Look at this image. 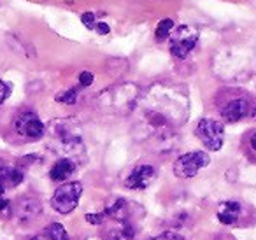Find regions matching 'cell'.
Instances as JSON below:
<instances>
[{"label": "cell", "instance_id": "6da1fadb", "mask_svg": "<svg viewBox=\"0 0 256 240\" xmlns=\"http://www.w3.org/2000/svg\"><path fill=\"white\" fill-rule=\"evenodd\" d=\"M50 135L53 138L54 151L65 154V158L72 160L82 152L81 134L78 124L72 120H56L50 124Z\"/></svg>", "mask_w": 256, "mask_h": 240}, {"label": "cell", "instance_id": "7a4b0ae2", "mask_svg": "<svg viewBox=\"0 0 256 240\" xmlns=\"http://www.w3.org/2000/svg\"><path fill=\"white\" fill-rule=\"evenodd\" d=\"M82 194L81 182H65L56 188V191L51 196V207L58 214H70L79 204V198Z\"/></svg>", "mask_w": 256, "mask_h": 240}, {"label": "cell", "instance_id": "3957f363", "mask_svg": "<svg viewBox=\"0 0 256 240\" xmlns=\"http://www.w3.org/2000/svg\"><path fill=\"white\" fill-rule=\"evenodd\" d=\"M210 158L207 152L202 151H193L188 154H182L176 160L174 163V174L181 179H190V177H195L196 174L202 168H206L209 165Z\"/></svg>", "mask_w": 256, "mask_h": 240}, {"label": "cell", "instance_id": "277c9868", "mask_svg": "<svg viewBox=\"0 0 256 240\" xmlns=\"http://www.w3.org/2000/svg\"><path fill=\"white\" fill-rule=\"evenodd\" d=\"M195 134L209 151H220L221 146H223L224 128L220 121H214V120L198 121V124L195 128Z\"/></svg>", "mask_w": 256, "mask_h": 240}, {"label": "cell", "instance_id": "5b68a950", "mask_svg": "<svg viewBox=\"0 0 256 240\" xmlns=\"http://www.w3.org/2000/svg\"><path fill=\"white\" fill-rule=\"evenodd\" d=\"M196 40H198L196 28H193V26H179L170 36V53L176 58L182 60V58H186L192 53Z\"/></svg>", "mask_w": 256, "mask_h": 240}, {"label": "cell", "instance_id": "8992f818", "mask_svg": "<svg viewBox=\"0 0 256 240\" xmlns=\"http://www.w3.org/2000/svg\"><path fill=\"white\" fill-rule=\"evenodd\" d=\"M14 128L22 137L32 138V140L40 138L44 135V132H46V126H44V123L39 120V116L36 112L20 114L14 121Z\"/></svg>", "mask_w": 256, "mask_h": 240}, {"label": "cell", "instance_id": "52a82bcc", "mask_svg": "<svg viewBox=\"0 0 256 240\" xmlns=\"http://www.w3.org/2000/svg\"><path fill=\"white\" fill-rule=\"evenodd\" d=\"M42 212V205L37 198L32 196H23L12 205V216L18 222H30L36 218H39V214Z\"/></svg>", "mask_w": 256, "mask_h": 240}, {"label": "cell", "instance_id": "ba28073f", "mask_svg": "<svg viewBox=\"0 0 256 240\" xmlns=\"http://www.w3.org/2000/svg\"><path fill=\"white\" fill-rule=\"evenodd\" d=\"M154 168L151 165H140L136 170H132V174L126 177L124 180V186L128 190H146L151 182L154 180Z\"/></svg>", "mask_w": 256, "mask_h": 240}, {"label": "cell", "instance_id": "9c48e42d", "mask_svg": "<svg viewBox=\"0 0 256 240\" xmlns=\"http://www.w3.org/2000/svg\"><path fill=\"white\" fill-rule=\"evenodd\" d=\"M248 109H249L248 100L234 98L221 109V116H223V120L228 121V123H237V121H240L242 118L248 114Z\"/></svg>", "mask_w": 256, "mask_h": 240}, {"label": "cell", "instance_id": "30bf717a", "mask_svg": "<svg viewBox=\"0 0 256 240\" xmlns=\"http://www.w3.org/2000/svg\"><path fill=\"white\" fill-rule=\"evenodd\" d=\"M76 172V162L68 158H60L50 170V177L54 182H64Z\"/></svg>", "mask_w": 256, "mask_h": 240}, {"label": "cell", "instance_id": "8fae6325", "mask_svg": "<svg viewBox=\"0 0 256 240\" xmlns=\"http://www.w3.org/2000/svg\"><path fill=\"white\" fill-rule=\"evenodd\" d=\"M238 216H240V204H237V202L228 200L220 204V207H218V219L226 226L234 224L238 219Z\"/></svg>", "mask_w": 256, "mask_h": 240}, {"label": "cell", "instance_id": "7c38bea8", "mask_svg": "<svg viewBox=\"0 0 256 240\" xmlns=\"http://www.w3.org/2000/svg\"><path fill=\"white\" fill-rule=\"evenodd\" d=\"M136 238V230L132 224L124 221H118L106 232V240H134Z\"/></svg>", "mask_w": 256, "mask_h": 240}, {"label": "cell", "instance_id": "4fadbf2b", "mask_svg": "<svg viewBox=\"0 0 256 240\" xmlns=\"http://www.w3.org/2000/svg\"><path fill=\"white\" fill-rule=\"evenodd\" d=\"M25 174L18 166H2L0 168V184L8 190V188H16L23 182Z\"/></svg>", "mask_w": 256, "mask_h": 240}, {"label": "cell", "instance_id": "5bb4252c", "mask_svg": "<svg viewBox=\"0 0 256 240\" xmlns=\"http://www.w3.org/2000/svg\"><path fill=\"white\" fill-rule=\"evenodd\" d=\"M46 236L48 240H70L68 238L67 230L64 228V224L60 222H53L46 228Z\"/></svg>", "mask_w": 256, "mask_h": 240}, {"label": "cell", "instance_id": "9a60e30c", "mask_svg": "<svg viewBox=\"0 0 256 240\" xmlns=\"http://www.w3.org/2000/svg\"><path fill=\"white\" fill-rule=\"evenodd\" d=\"M174 28V22L172 20H162L156 26V32H154V37L156 40H165L168 36H170V30Z\"/></svg>", "mask_w": 256, "mask_h": 240}, {"label": "cell", "instance_id": "2e32d148", "mask_svg": "<svg viewBox=\"0 0 256 240\" xmlns=\"http://www.w3.org/2000/svg\"><path fill=\"white\" fill-rule=\"evenodd\" d=\"M8 42H9V48H11L12 51H16V53H22V54H25V56H28V48L26 46H23V42L18 39V37H14V36H8Z\"/></svg>", "mask_w": 256, "mask_h": 240}, {"label": "cell", "instance_id": "e0dca14e", "mask_svg": "<svg viewBox=\"0 0 256 240\" xmlns=\"http://www.w3.org/2000/svg\"><path fill=\"white\" fill-rule=\"evenodd\" d=\"M56 102H62V104H67V106H72V104L78 102V92L76 90H67V92L60 93L56 95Z\"/></svg>", "mask_w": 256, "mask_h": 240}, {"label": "cell", "instance_id": "ac0fdd59", "mask_svg": "<svg viewBox=\"0 0 256 240\" xmlns=\"http://www.w3.org/2000/svg\"><path fill=\"white\" fill-rule=\"evenodd\" d=\"M9 95H11V86L0 79V104H4L9 98Z\"/></svg>", "mask_w": 256, "mask_h": 240}, {"label": "cell", "instance_id": "d6986e66", "mask_svg": "<svg viewBox=\"0 0 256 240\" xmlns=\"http://www.w3.org/2000/svg\"><path fill=\"white\" fill-rule=\"evenodd\" d=\"M104 219H106V214H104V212H92V214H86V221L92 222V224H100V222H104Z\"/></svg>", "mask_w": 256, "mask_h": 240}, {"label": "cell", "instance_id": "ffe728a7", "mask_svg": "<svg viewBox=\"0 0 256 240\" xmlns=\"http://www.w3.org/2000/svg\"><path fill=\"white\" fill-rule=\"evenodd\" d=\"M81 22L84 23L86 28H95V26H96L95 14H93V12H84V14L81 16Z\"/></svg>", "mask_w": 256, "mask_h": 240}, {"label": "cell", "instance_id": "44dd1931", "mask_svg": "<svg viewBox=\"0 0 256 240\" xmlns=\"http://www.w3.org/2000/svg\"><path fill=\"white\" fill-rule=\"evenodd\" d=\"M150 240H184V238L174 232H165V233H162V235L153 236V238H150Z\"/></svg>", "mask_w": 256, "mask_h": 240}, {"label": "cell", "instance_id": "7402d4cb", "mask_svg": "<svg viewBox=\"0 0 256 240\" xmlns=\"http://www.w3.org/2000/svg\"><path fill=\"white\" fill-rule=\"evenodd\" d=\"M92 82H93L92 72H81V74H79V84L81 86H90Z\"/></svg>", "mask_w": 256, "mask_h": 240}, {"label": "cell", "instance_id": "603a6c76", "mask_svg": "<svg viewBox=\"0 0 256 240\" xmlns=\"http://www.w3.org/2000/svg\"><path fill=\"white\" fill-rule=\"evenodd\" d=\"M32 162H39V158H37V156H23V158L20 160L22 165H30Z\"/></svg>", "mask_w": 256, "mask_h": 240}, {"label": "cell", "instance_id": "cb8c5ba5", "mask_svg": "<svg viewBox=\"0 0 256 240\" xmlns=\"http://www.w3.org/2000/svg\"><path fill=\"white\" fill-rule=\"evenodd\" d=\"M95 28H96V32L102 34V36H104V34H109V26H107L106 23H96Z\"/></svg>", "mask_w": 256, "mask_h": 240}, {"label": "cell", "instance_id": "d4e9b609", "mask_svg": "<svg viewBox=\"0 0 256 240\" xmlns=\"http://www.w3.org/2000/svg\"><path fill=\"white\" fill-rule=\"evenodd\" d=\"M8 207H9V200L6 196H0V212L6 210Z\"/></svg>", "mask_w": 256, "mask_h": 240}, {"label": "cell", "instance_id": "484cf974", "mask_svg": "<svg viewBox=\"0 0 256 240\" xmlns=\"http://www.w3.org/2000/svg\"><path fill=\"white\" fill-rule=\"evenodd\" d=\"M249 144H251V149L256 152V132L251 135V138H249Z\"/></svg>", "mask_w": 256, "mask_h": 240}, {"label": "cell", "instance_id": "4316f807", "mask_svg": "<svg viewBox=\"0 0 256 240\" xmlns=\"http://www.w3.org/2000/svg\"><path fill=\"white\" fill-rule=\"evenodd\" d=\"M86 240H106V238H102V236H90V238H86Z\"/></svg>", "mask_w": 256, "mask_h": 240}, {"label": "cell", "instance_id": "83f0119b", "mask_svg": "<svg viewBox=\"0 0 256 240\" xmlns=\"http://www.w3.org/2000/svg\"><path fill=\"white\" fill-rule=\"evenodd\" d=\"M4 191H6V188L0 184V196H4Z\"/></svg>", "mask_w": 256, "mask_h": 240}, {"label": "cell", "instance_id": "f1b7e54d", "mask_svg": "<svg viewBox=\"0 0 256 240\" xmlns=\"http://www.w3.org/2000/svg\"><path fill=\"white\" fill-rule=\"evenodd\" d=\"M32 240H46V238H42V236H34Z\"/></svg>", "mask_w": 256, "mask_h": 240}, {"label": "cell", "instance_id": "f546056e", "mask_svg": "<svg viewBox=\"0 0 256 240\" xmlns=\"http://www.w3.org/2000/svg\"><path fill=\"white\" fill-rule=\"evenodd\" d=\"M254 116H256V107H254Z\"/></svg>", "mask_w": 256, "mask_h": 240}, {"label": "cell", "instance_id": "4dcf8cb0", "mask_svg": "<svg viewBox=\"0 0 256 240\" xmlns=\"http://www.w3.org/2000/svg\"><path fill=\"white\" fill-rule=\"evenodd\" d=\"M0 168H2V165H0Z\"/></svg>", "mask_w": 256, "mask_h": 240}]
</instances>
